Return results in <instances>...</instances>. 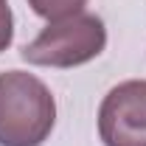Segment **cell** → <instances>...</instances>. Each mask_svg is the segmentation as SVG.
<instances>
[{"instance_id":"cell-6","label":"cell","mask_w":146,"mask_h":146,"mask_svg":"<svg viewBox=\"0 0 146 146\" xmlns=\"http://www.w3.org/2000/svg\"><path fill=\"white\" fill-rule=\"evenodd\" d=\"M3 6H9V3H6V0H0V9H3Z\"/></svg>"},{"instance_id":"cell-4","label":"cell","mask_w":146,"mask_h":146,"mask_svg":"<svg viewBox=\"0 0 146 146\" xmlns=\"http://www.w3.org/2000/svg\"><path fill=\"white\" fill-rule=\"evenodd\" d=\"M28 6L34 9V14L45 17L48 23H56V20L82 14V9L87 6V0H28Z\"/></svg>"},{"instance_id":"cell-2","label":"cell","mask_w":146,"mask_h":146,"mask_svg":"<svg viewBox=\"0 0 146 146\" xmlns=\"http://www.w3.org/2000/svg\"><path fill=\"white\" fill-rule=\"evenodd\" d=\"M107 48V28L96 14H73V17L48 23L36 39L23 48V59L39 68H79Z\"/></svg>"},{"instance_id":"cell-1","label":"cell","mask_w":146,"mask_h":146,"mask_svg":"<svg viewBox=\"0 0 146 146\" xmlns=\"http://www.w3.org/2000/svg\"><path fill=\"white\" fill-rule=\"evenodd\" d=\"M56 124L54 93L25 70L0 73V146H42Z\"/></svg>"},{"instance_id":"cell-3","label":"cell","mask_w":146,"mask_h":146,"mask_svg":"<svg viewBox=\"0 0 146 146\" xmlns=\"http://www.w3.org/2000/svg\"><path fill=\"white\" fill-rule=\"evenodd\" d=\"M104 146H146V79L115 84L98 107Z\"/></svg>"},{"instance_id":"cell-5","label":"cell","mask_w":146,"mask_h":146,"mask_svg":"<svg viewBox=\"0 0 146 146\" xmlns=\"http://www.w3.org/2000/svg\"><path fill=\"white\" fill-rule=\"evenodd\" d=\"M11 39H14V17H11V9L3 6L0 9V54L11 45Z\"/></svg>"}]
</instances>
